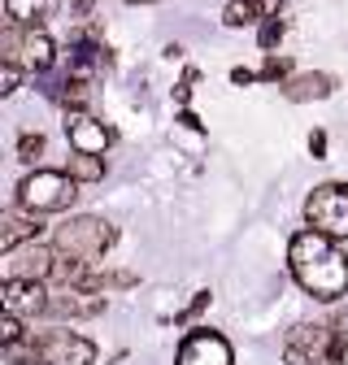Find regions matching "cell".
Wrapping results in <instances>:
<instances>
[{
  "mask_svg": "<svg viewBox=\"0 0 348 365\" xmlns=\"http://www.w3.org/2000/svg\"><path fill=\"white\" fill-rule=\"evenodd\" d=\"M331 91H335V78L331 74H296V78L283 83V96L296 101V105L300 101H327Z\"/></svg>",
  "mask_w": 348,
  "mask_h": 365,
  "instance_id": "cell-15",
  "label": "cell"
},
{
  "mask_svg": "<svg viewBox=\"0 0 348 365\" xmlns=\"http://www.w3.org/2000/svg\"><path fill=\"white\" fill-rule=\"evenodd\" d=\"M309 148H314V157H327V135H322V130L309 135Z\"/></svg>",
  "mask_w": 348,
  "mask_h": 365,
  "instance_id": "cell-24",
  "label": "cell"
},
{
  "mask_svg": "<svg viewBox=\"0 0 348 365\" xmlns=\"http://www.w3.org/2000/svg\"><path fill=\"white\" fill-rule=\"evenodd\" d=\"M101 309H105V296L92 287H61L48 300V313H61V317H96Z\"/></svg>",
  "mask_w": 348,
  "mask_h": 365,
  "instance_id": "cell-12",
  "label": "cell"
},
{
  "mask_svg": "<svg viewBox=\"0 0 348 365\" xmlns=\"http://www.w3.org/2000/svg\"><path fill=\"white\" fill-rule=\"evenodd\" d=\"M66 140H70V148H74V153L105 157V153H109V144H113V135H109V126H105L101 118L74 109V113H66Z\"/></svg>",
  "mask_w": 348,
  "mask_h": 365,
  "instance_id": "cell-10",
  "label": "cell"
},
{
  "mask_svg": "<svg viewBox=\"0 0 348 365\" xmlns=\"http://www.w3.org/2000/svg\"><path fill=\"white\" fill-rule=\"evenodd\" d=\"M22 317L18 313H5V317H0V344H5V348H18L22 344Z\"/></svg>",
  "mask_w": 348,
  "mask_h": 365,
  "instance_id": "cell-18",
  "label": "cell"
},
{
  "mask_svg": "<svg viewBox=\"0 0 348 365\" xmlns=\"http://www.w3.org/2000/svg\"><path fill=\"white\" fill-rule=\"evenodd\" d=\"M304 222L331 240H348V182H322L304 200Z\"/></svg>",
  "mask_w": 348,
  "mask_h": 365,
  "instance_id": "cell-5",
  "label": "cell"
},
{
  "mask_svg": "<svg viewBox=\"0 0 348 365\" xmlns=\"http://www.w3.org/2000/svg\"><path fill=\"white\" fill-rule=\"evenodd\" d=\"M31 348L44 365H92L96 361V344L74 331H39L31 335Z\"/></svg>",
  "mask_w": 348,
  "mask_h": 365,
  "instance_id": "cell-7",
  "label": "cell"
},
{
  "mask_svg": "<svg viewBox=\"0 0 348 365\" xmlns=\"http://www.w3.org/2000/svg\"><path fill=\"white\" fill-rule=\"evenodd\" d=\"M18 157H22V161H39V157H44V135H39V130H35V135L26 130L22 140H18Z\"/></svg>",
  "mask_w": 348,
  "mask_h": 365,
  "instance_id": "cell-20",
  "label": "cell"
},
{
  "mask_svg": "<svg viewBox=\"0 0 348 365\" xmlns=\"http://www.w3.org/2000/svg\"><path fill=\"white\" fill-rule=\"evenodd\" d=\"M92 5H96V0H74V14H87Z\"/></svg>",
  "mask_w": 348,
  "mask_h": 365,
  "instance_id": "cell-25",
  "label": "cell"
},
{
  "mask_svg": "<svg viewBox=\"0 0 348 365\" xmlns=\"http://www.w3.org/2000/svg\"><path fill=\"white\" fill-rule=\"evenodd\" d=\"M174 365H235V356H231V344L218 335V331L196 327V331H188V335H183Z\"/></svg>",
  "mask_w": 348,
  "mask_h": 365,
  "instance_id": "cell-9",
  "label": "cell"
},
{
  "mask_svg": "<svg viewBox=\"0 0 348 365\" xmlns=\"http://www.w3.org/2000/svg\"><path fill=\"white\" fill-rule=\"evenodd\" d=\"M287 74H292V61L287 57H266V66H261V78H266V83H287Z\"/></svg>",
  "mask_w": 348,
  "mask_h": 365,
  "instance_id": "cell-19",
  "label": "cell"
},
{
  "mask_svg": "<svg viewBox=\"0 0 348 365\" xmlns=\"http://www.w3.org/2000/svg\"><path fill=\"white\" fill-rule=\"evenodd\" d=\"M205 304H209V292H196V300H192V304H188L183 313H174V322H179V327H188V322H192V317H196V313H200Z\"/></svg>",
  "mask_w": 348,
  "mask_h": 365,
  "instance_id": "cell-22",
  "label": "cell"
},
{
  "mask_svg": "<svg viewBox=\"0 0 348 365\" xmlns=\"http://www.w3.org/2000/svg\"><path fill=\"white\" fill-rule=\"evenodd\" d=\"M118 231L105 222V217H92V213H83V217H70L57 226V240L53 248L61 257H74V261H87V265H96L109 248H113Z\"/></svg>",
  "mask_w": 348,
  "mask_h": 365,
  "instance_id": "cell-3",
  "label": "cell"
},
{
  "mask_svg": "<svg viewBox=\"0 0 348 365\" xmlns=\"http://www.w3.org/2000/svg\"><path fill=\"white\" fill-rule=\"evenodd\" d=\"M126 5H153V0H126Z\"/></svg>",
  "mask_w": 348,
  "mask_h": 365,
  "instance_id": "cell-26",
  "label": "cell"
},
{
  "mask_svg": "<svg viewBox=\"0 0 348 365\" xmlns=\"http://www.w3.org/2000/svg\"><path fill=\"white\" fill-rule=\"evenodd\" d=\"M66 174L74 182H101L105 178V157H92V153H74L66 161Z\"/></svg>",
  "mask_w": 348,
  "mask_h": 365,
  "instance_id": "cell-17",
  "label": "cell"
},
{
  "mask_svg": "<svg viewBox=\"0 0 348 365\" xmlns=\"http://www.w3.org/2000/svg\"><path fill=\"white\" fill-rule=\"evenodd\" d=\"M53 274H57V248L39 240L5 252V283H48Z\"/></svg>",
  "mask_w": 348,
  "mask_h": 365,
  "instance_id": "cell-8",
  "label": "cell"
},
{
  "mask_svg": "<svg viewBox=\"0 0 348 365\" xmlns=\"http://www.w3.org/2000/svg\"><path fill=\"white\" fill-rule=\"evenodd\" d=\"M287 269L314 300H339L348 292V257L322 231H296L287 244Z\"/></svg>",
  "mask_w": 348,
  "mask_h": 365,
  "instance_id": "cell-1",
  "label": "cell"
},
{
  "mask_svg": "<svg viewBox=\"0 0 348 365\" xmlns=\"http://www.w3.org/2000/svg\"><path fill=\"white\" fill-rule=\"evenodd\" d=\"M5 313H18V317H35V313H48V300L53 292L44 283H5Z\"/></svg>",
  "mask_w": 348,
  "mask_h": 365,
  "instance_id": "cell-11",
  "label": "cell"
},
{
  "mask_svg": "<svg viewBox=\"0 0 348 365\" xmlns=\"http://www.w3.org/2000/svg\"><path fill=\"white\" fill-rule=\"evenodd\" d=\"M283 31H287V26H283L279 18H266V22H261V48H266V53H270V48H275V43L283 39Z\"/></svg>",
  "mask_w": 348,
  "mask_h": 365,
  "instance_id": "cell-21",
  "label": "cell"
},
{
  "mask_svg": "<svg viewBox=\"0 0 348 365\" xmlns=\"http://www.w3.org/2000/svg\"><path fill=\"white\" fill-rule=\"evenodd\" d=\"M283 9V0H231L222 22L227 26H257V22H266Z\"/></svg>",
  "mask_w": 348,
  "mask_h": 365,
  "instance_id": "cell-14",
  "label": "cell"
},
{
  "mask_svg": "<svg viewBox=\"0 0 348 365\" xmlns=\"http://www.w3.org/2000/svg\"><path fill=\"white\" fill-rule=\"evenodd\" d=\"M283 356H287V365H344L348 339L335 322H314V327L300 322L287 331Z\"/></svg>",
  "mask_w": 348,
  "mask_h": 365,
  "instance_id": "cell-2",
  "label": "cell"
},
{
  "mask_svg": "<svg viewBox=\"0 0 348 365\" xmlns=\"http://www.w3.org/2000/svg\"><path fill=\"white\" fill-rule=\"evenodd\" d=\"M18 83H22V66L5 61V70H0V91H18Z\"/></svg>",
  "mask_w": 348,
  "mask_h": 365,
  "instance_id": "cell-23",
  "label": "cell"
},
{
  "mask_svg": "<svg viewBox=\"0 0 348 365\" xmlns=\"http://www.w3.org/2000/svg\"><path fill=\"white\" fill-rule=\"evenodd\" d=\"M39 231H44V226H39L35 213H26V217H22V213H5V217H0V248L14 252V248H22V244H35Z\"/></svg>",
  "mask_w": 348,
  "mask_h": 365,
  "instance_id": "cell-13",
  "label": "cell"
},
{
  "mask_svg": "<svg viewBox=\"0 0 348 365\" xmlns=\"http://www.w3.org/2000/svg\"><path fill=\"white\" fill-rule=\"evenodd\" d=\"M57 9V0H5V14L22 31H39V22H48Z\"/></svg>",
  "mask_w": 348,
  "mask_h": 365,
  "instance_id": "cell-16",
  "label": "cell"
},
{
  "mask_svg": "<svg viewBox=\"0 0 348 365\" xmlns=\"http://www.w3.org/2000/svg\"><path fill=\"white\" fill-rule=\"evenodd\" d=\"M5 61L44 74V70H53V61H57V43L44 31H22V26L9 22L5 26Z\"/></svg>",
  "mask_w": 348,
  "mask_h": 365,
  "instance_id": "cell-6",
  "label": "cell"
},
{
  "mask_svg": "<svg viewBox=\"0 0 348 365\" xmlns=\"http://www.w3.org/2000/svg\"><path fill=\"white\" fill-rule=\"evenodd\" d=\"M74 196H78V182L66 170H35V174H26L18 182V205L26 213H35V217L39 213H61V209H70Z\"/></svg>",
  "mask_w": 348,
  "mask_h": 365,
  "instance_id": "cell-4",
  "label": "cell"
}]
</instances>
